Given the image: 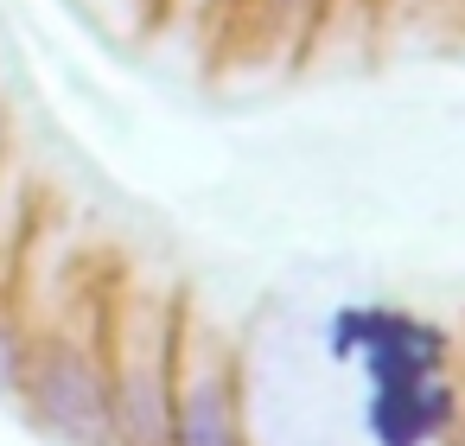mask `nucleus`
I'll list each match as a JSON object with an SVG mask.
<instances>
[{"instance_id": "nucleus-4", "label": "nucleus", "mask_w": 465, "mask_h": 446, "mask_svg": "<svg viewBox=\"0 0 465 446\" xmlns=\"http://www.w3.org/2000/svg\"><path fill=\"white\" fill-rule=\"evenodd\" d=\"M173 332H141L128 338L115 376H109V408H115V446H166L173 433Z\"/></svg>"}, {"instance_id": "nucleus-7", "label": "nucleus", "mask_w": 465, "mask_h": 446, "mask_svg": "<svg viewBox=\"0 0 465 446\" xmlns=\"http://www.w3.org/2000/svg\"><path fill=\"white\" fill-rule=\"evenodd\" d=\"M204 7H223V0H204Z\"/></svg>"}, {"instance_id": "nucleus-1", "label": "nucleus", "mask_w": 465, "mask_h": 446, "mask_svg": "<svg viewBox=\"0 0 465 446\" xmlns=\"http://www.w3.org/2000/svg\"><path fill=\"white\" fill-rule=\"evenodd\" d=\"M33 421L64 446H115V408H109V370L64 332L39 338L20 382Z\"/></svg>"}, {"instance_id": "nucleus-2", "label": "nucleus", "mask_w": 465, "mask_h": 446, "mask_svg": "<svg viewBox=\"0 0 465 446\" xmlns=\"http://www.w3.org/2000/svg\"><path fill=\"white\" fill-rule=\"evenodd\" d=\"M325 357L357 363L363 382H401V376H440L446 370V332L395 312V306H338L325 325Z\"/></svg>"}, {"instance_id": "nucleus-3", "label": "nucleus", "mask_w": 465, "mask_h": 446, "mask_svg": "<svg viewBox=\"0 0 465 446\" xmlns=\"http://www.w3.org/2000/svg\"><path fill=\"white\" fill-rule=\"evenodd\" d=\"M166 446H249L236 414V376L211 332L185 344V363L173 370V433Z\"/></svg>"}, {"instance_id": "nucleus-5", "label": "nucleus", "mask_w": 465, "mask_h": 446, "mask_svg": "<svg viewBox=\"0 0 465 446\" xmlns=\"http://www.w3.org/2000/svg\"><path fill=\"white\" fill-rule=\"evenodd\" d=\"M459 427V389L440 376H401V382H370L363 395V433L370 446H440Z\"/></svg>"}, {"instance_id": "nucleus-6", "label": "nucleus", "mask_w": 465, "mask_h": 446, "mask_svg": "<svg viewBox=\"0 0 465 446\" xmlns=\"http://www.w3.org/2000/svg\"><path fill=\"white\" fill-rule=\"evenodd\" d=\"M26 357H33V344H26L20 319L0 306V395H20V382H26Z\"/></svg>"}, {"instance_id": "nucleus-8", "label": "nucleus", "mask_w": 465, "mask_h": 446, "mask_svg": "<svg viewBox=\"0 0 465 446\" xmlns=\"http://www.w3.org/2000/svg\"><path fill=\"white\" fill-rule=\"evenodd\" d=\"M452 446H465V433H459V440H452Z\"/></svg>"}]
</instances>
